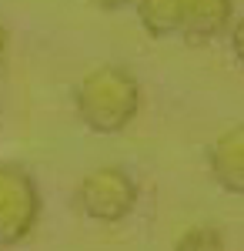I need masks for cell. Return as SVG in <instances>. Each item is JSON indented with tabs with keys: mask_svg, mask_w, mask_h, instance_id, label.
<instances>
[{
	"mask_svg": "<svg viewBox=\"0 0 244 251\" xmlns=\"http://www.w3.org/2000/svg\"><path fill=\"white\" fill-rule=\"evenodd\" d=\"M74 111L94 134H121L141 111V84L124 67H97L77 84Z\"/></svg>",
	"mask_w": 244,
	"mask_h": 251,
	"instance_id": "1",
	"label": "cell"
},
{
	"mask_svg": "<svg viewBox=\"0 0 244 251\" xmlns=\"http://www.w3.org/2000/svg\"><path fill=\"white\" fill-rule=\"evenodd\" d=\"M137 17L150 37L164 40L177 37L188 44L221 37L231 20L234 3L231 0H137Z\"/></svg>",
	"mask_w": 244,
	"mask_h": 251,
	"instance_id": "2",
	"label": "cell"
},
{
	"mask_svg": "<svg viewBox=\"0 0 244 251\" xmlns=\"http://www.w3.org/2000/svg\"><path fill=\"white\" fill-rule=\"evenodd\" d=\"M74 204L84 218L114 225L137 208V184L121 168H97L80 177V184L74 188Z\"/></svg>",
	"mask_w": 244,
	"mask_h": 251,
	"instance_id": "3",
	"label": "cell"
},
{
	"mask_svg": "<svg viewBox=\"0 0 244 251\" xmlns=\"http://www.w3.org/2000/svg\"><path fill=\"white\" fill-rule=\"evenodd\" d=\"M40 218V188L17 164H0V248L27 241Z\"/></svg>",
	"mask_w": 244,
	"mask_h": 251,
	"instance_id": "4",
	"label": "cell"
},
{
	"mask_svg": "<svg viewBox=\"0 0 244 251\" xmlns=\"http://www.w3.org/2000/svg\"><path fill=\"white\" fill-rule=\"evenodd\" d=\"M211 177L227 194H244V127L234 124L207 148Z\"/></svg>",
	"mask_w": 244,
	"mask_h": 251,
	"instance_id": "5",
	"label": "cell"
},
{
	"mask_svg": "<svg viewBox=\"0 0 244 251\" xmlns=\"http://www.w3.org/2000/svg\"><path fill=\"white\" fill-rule=\"evenodd\" d=\"M177 251H224V238L211 225H197L177 238Z\"/></svg>",
	"mask_w": 244,
	"mask_h": 251,
	"instance_id": "6",
	"label": "cell"
},
{
	"mask_svg": "<svg viewBox=\"0 0 244 251\" xmlns=\"http://www.w3.org/2000/svg\"><path fill=\"white\" fill-rule=\"evenodd\" d=\"M97 7H104V10H124V7H131L137 0H94Z\"/></svg>",
	"mask_w": 244,
	"mask_h": 251,
	"instance_id": "7",
	"label": "cell"
},
{
	"mask_svg": "<svg viewBox=\"0 0 244 251\" xmlns=\"http://www.w3.org/2000/svg\"><path fill=\"white\" fill-rule=\"evenodd\" d=\"M3 54H7V30L0 27V60H3Z\"/></svg>",
	"mask_w": 244,
	"mask_h": 251,
	"instance_id": "8",
	"label": "cell"
}]
</instances>
